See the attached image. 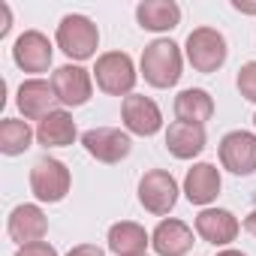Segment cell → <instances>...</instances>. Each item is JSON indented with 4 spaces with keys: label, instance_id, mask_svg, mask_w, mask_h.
Wrapping results in <instances>:
<instances>
[{
    "label": "cell",
    "instance_id": "obj_1",
    "mask_svg": "<svg viewBox=\"0 0 256 256\" xmlns=\"http://www.w3.org/2000/svg\"><path fill=\"white\" fill-rule=\"evenodd\" d=\"M139 70L145 76V82L151 88H175L178 78H181V70H184V54H181V46L172 42V40H154L145 46L142 52V60H139Z\"/></svg>",
    "mask_w": 256,
    "mask_h": 256
},
{
    "label": "cell",
    "instance_id": "obj_2",
    "mask_svg": "<svg viewBox=\"0 0 256 256\" xmlns=\"http://www.w3.org/2000/svg\"><path fill=\"white\" fill-rule=\"evenodd\" d=\"M54 42H58V48H60L70 60L82 64V60L96 58V48H100V30H96V24H94L88 16L70 12V16L60 18L58 34H54Z\"/></svg>",
    "mask_w": 256,
    "mask_h": 256
},
{
    "label": "cell",
    "instance_id": "obj_3",
    "mask_svg": "<svg viewBox=\"0 0 256 256\" xmlns=\"http://www.w3.org/2000/svg\"><path fill=\"white\" fill-rule=\"evenodd\" d=\"M94 82L108 96H130L136 82H139V72H136V64L126 52H106L96 58Z\"/></svg>",
    "mask_w": 256,
    "mask_h": 256
},
{
    "label": "cell",
    "instance_id": "obj_4",
    "mask_svg": "<svg viewBox=\"0 0 256 256\" xmlns=\"http://www.w3.org/2000/svg\"><path fill=\"white\" fill-rule=\"evenodd\" d=\"M184 54L196 72H217L229 58V46L217 28H196L184 42Z\"/></svg>",
    "mask_w": 256,
    "mask_h": 256
},
{
    "label": "cell",
    "instance_id": "obj_5",
    "mask_svg": "<svg viewBox=\"0 0 256 256\" xmlns=\"http://www.w3.org/2000/svg\"><path fill=\"white\" fill-rule=\"evenodd\" d=\"M70 187H72V175H70V169H66L64 160L46 154V157H40L30 166V193L40 202H48V205L64 202L66 193H70Z\"/></svg>",
    "mask_w": 256,
    "mask_h": 256
},
{
    "label": "cell",
    "instance_id": "obj_6",
    "mask_svg": "<svg viewBox=\"0 0 256 256\" xmlns=\"http://www.w3.org/2000/svg\"><path fill=\"white\" fill-rule=\"evenodd\" d=\"M178 181L166 169H148L139 178V202L154 217H166L178 205Z\"/></svg>",
    "mask_w": 256,
    "mask_h": 256
},
{
    "label": "cell",
    "instance_id": "obj_7",
    "mask_svg": "<svg viewBox=\"0 0 256 256\" xmlns=\"http://www.w3.org/2000/svg\"><path fill=\"white\" fill-rule=\"evenodd\" d=\"M82 145L96 163H106V166H114V163L126 160L133 151L130 133L118 130V126H94V130L82 133Z\"/></svg>",
    "mask_w": 256,
    "mask_h": 256
},
{
    "label": "cell",
    "instance_id": "obj_8",
    "mask_svg": "<svg viewBox=\"0 0 256 256\" xmlns=\"http://www.w3.org/2000/svg\"><path fill=\"white\" fill-rule=\"evenodd\" d=\"M48 82L54 88L58 102L66 106V108L84 106L94 96V72H88L82 64H64V66H58Z\"/></svg>",
    "mask_w": 256,
    "mask_h": 256
},
{
    "label": "cell",
    "instance_id": "obj_9",
    "mask_svg": "<svg viewBox=\"0 0 256 256\" xmlns=\"http://www.w3.org/2000/svg\"><path fill=\"white\" fill-rule=\"evenodd\" d=\"M120 118H124L126 133L142 136V139H151V136H157L163 130V112H160V106L151 96H142V94L124 96Z\"/></svg>",
    "mask_w": 256,
    "mask_h": 256
},
{
    "label": "cell",
    "instance_id": "obj_10",
    "mask_svg": "<svg viewBox=\"0 0 256 256\" xmlns=\"http://www.w3.org/2000/svg\"><path fill=\"white\" fill-rule=\"evenodd\" d=\"M220 166L232 175H253L256 172V133H247V130H232L220 139Z\"/></svg>",
    "mask_w": 256,
    "mask_h": 256
},
{
    "label": "cell",
    "instance_id": "obj_11",
    "mask_svg": "<svg viewBox=\"0 0 256 256\" xmlns=\"http://www.w3.org/2000/svg\"><path fill=\"white\" fill-rule=\"evenodd\" d=\"M193 229H196V235L202 241H208L214 247H226V244H232L238 238L241 223L226 208H202L196 214V220H193Z\"/></svg>",
    "mask_w": 256,
    "mask_h": 256
},
{
    "label": "cell",
    "instance_id": "obj_12",
    "mask_svg": "<svg viewBox=\"0 0 256 256\" xmlns=\"http://www.w3.org/2000/svg\"><path fill=\"white\" fill-rule=\"evenodd\" d=\"M6 232L10 238L24 247V244H34V241H42L46 232H48V217L40 205L34 202H24V205H16L6 217Z\"/></svg>",
    "mask_w": 256,
    "mask_h": 256
},
{
    "label": "cell",
    "instance_id": "obj_13",
    "mask_svg": "<svg viewBox=\"0 0 256 256\" xmlns=\"http://www.w3.org/2000/svg\"><path fill=\"white\" fill-rule=\"evenodd\" d=\"M52 58H54V48H52L48 36L40 30H24L12 46V60L24 72H48Z\"/></svg>",
    "mask_w": 256,
    "mask_h": 256
},
{
    "label": "cell",
    "instance_id": "obj_14",
    "mask_svg": "<svg viewBox=\"0 0 256 256\" xmlns=\"http://www.w3.org/2000/svg\"><path fill=\"white\" fill-rule=\"evenodd\" d=\"M16 102H18V112L24 114V120H36V124L42 118H48L52 112H58V106H60L58 96H54L52 82H46V78H28V82H22Z\"/></svg>",
    "mask_w": 256,
    "mask_h": 256
},
{
    "label": "cell",
    "instance_id": "obj_15",
    "mask_svg": "<svg viewBox=\"0 0 256 256\" xmlns=\"http://www.w3.org/2000/svg\"><path fill=\"white\" fill-rule=\"evenodd\" d=\"M220 187H223V178L214 163H196L184 175V196L190 199V205L208 208L220 196Z\"/></svg>",
    "mask_w": 256,
    "mask_h": 256
},
{
    "label": "cell",
    "instance_id": "obj_16",
    "mask_svg": "<svg viewBox=\"0 0 256 256\" xmlns=\"http://www.w3.org/2000/svg\"><path fill=\"white\" fill-rule=\"evenodd\" d=\"M151 247L157 256H184L193 250V229L184 220L166 217L151 232Z\"/></svg>",
    "mask_w": 256,
    "mask_h": 256
},
{
    "label": "cell",
    "instance_id": "obj_17",
    "mask_svg": "<svg viewBox=\"0 0 256 256\" xmlns=\"http://www.w3.org/2000/svg\"><path fill=\"white\" fill-rule=\"evenodd\" d=\"M205 126L199 124H184V120H172L166 130V148L175 160H193L205 151Z\"/></svg>",
    "mask_w": 256,
    "mask_h": 256
},
{
    "label": "cell",
    "instance_id": "obj_18",
    "mask_svg": "<svg viewBox=\"0 0 256 256\" xmlns=\"http://www.w3.org/2000/svg\"><path fill=\"white\" fill-rule=\"evenodd\" d=\"M108 241V250L114 256H145V250L151 247V235L142 223H133V220H120L108 229L106 235Z\"/></svg>",
    "mask_w": 256,
    "mask_h": 256
},
{
    "label": "cell",
    "instance_id": "obj_19",
    "mask_svg": "<svg viewBox=\"0 0 256 256\" xmlns=\"http://www.w3.org/2000/svg\"><path fill=\"white\" fill-rule=\"evenodd\" d=\"M136 22L142 30L166 34L181 24V6L175 0H142L136 6Z\"/></svg>",
    "mask_w": 256,
    "mask_h": 256
},
{
    "label": "cell",
    "instance_id": "obj_20",
    "mask_svg": "<svg viewBox=\"0 0 256 256\" xmlns=\"http://www.w3.org/2000/svg\"><path fill=\"white\" fill-rule=\"evenodd\" d=\"M76 136H78L76 120L66 108H58V112H52L48 118H42L36 124V142L42 148H66V145L76 142Z\"/></svg>",
    "mask_w": 256,
    "mask_h": 256
},
{
    "label": "cell",
    "instance_id": "obj_21",
    "mask_svg": "<svg viewBox=\"0 0 256 256\" xmlns=\"http://www.w3.org/2000/svg\"><path fill=\"white\" fill-rule=\"evenodd\" d=\"M175 118L184 124H199L205 126L214 118V100L202 88H187L175 96Z\"/></svg>",
    "mask_w": 256,
    "mask_h": 256
},
{
    "label": "cell",
    "instance_id": "obj_22",
    "mask_svg": "<svg viewBox=\"0 0 256 256\" xmlns=\"http://www.w3.org/2000/svg\"><path fill=\"white\" fill-rule=\"evenodd\" d=\"M36 139V130H30L28 120H18V118H4L0 120V151L6 157H18L24 154Z\"/></svg>",
    "mask_w": 256,
    "mask_h": 256
},
{
    "label": "cell",
    "instance_id": "obj_23",
    "mask_svg": "<svg viewBox=\"0 0 256 256\" xmlns=\"http://www.w3.org/2000/svg\"><path fill=\"white\" fill-rule=\"evenodd\" d=\"M235 84H238V90H241V96H244V100L256 102V60H247V64L238 70Z\"/></svg>",
    "mask_w": 256,
    "mask_h": 256
},
{
    "label": "cell",
    "instance_id": "obj_24",
    "mask_svg": "<svg viewBox=\"0 0 256 256\" xmlns=\"http://www.w3.org/2000/svg\"><path fill=\"white\" fill-rule=\"evenodd\" d=\"M16 256H58V250H54V244H48V241H34V244L18 247Z\"/></svg>",
    "mask_w": 256,
    "mask_h": 256
},
{
    "label": "cell",
    "instance_id": "obj_25",
    "mask_svg": "<svg viewBox=\"0 0 256 256\" xmlns=\"http://www.w3.org/2000/svg\"><path fill=\"white\" fill-rule=\"evenodd\" d=\"M66 256H106V250L96 247V244H76Z\"/></svg>",
    "mask_w": 256,
    "mask_h": 256
},
{
    "label": "cell",
    "instance_id": "obj_26",
    "mask_svg": "<svg viewBox=\"0 0 256 256\" xmlns=\"http://www.w3.org/2000/svg\"><path fill=\"white\" fill-rule=\"evenodd\" d=\"M0 16H4V22H0V36H6L10 28H12V12H10L6 4H0Z\"/></svg>",
    "mask_w": 256,
    "mask_h": 256
},
{
    "label": "cell",
    "instance_id": "obj_27",
    "mask_svg": "<svg viewBox=\"0 0 256 256\" xmlns=\"http://www.w3.org/2000/svg\"><path fill=\"white\" fill-rule=\"evenodd\" d=\"M232 10H238L244 16H256V4H241V0H232Z\"/></svg>",
    "mask_w": 256,
    "mask_h": 256
},
{
    "label": "cell",
    "instance_id": "obj_28",
    "mask_svg": "<svg viewBox=\"0 0 256 256\" xmlns=\"http://www.w3.org/2000/svg\"><path fill=\"white\" fill-rule=\"evenodd\" d=\"M244 229H247L250 235H256V208H253V211L244 217Z\"/></svg>",
    "mask_w": 256,
    "mask_h": 256
},
{
    "label": "cell",
    "instance_id": "obj_29",
    "mask_svg": "<svg viewBox=\"0 0 256 256\" xmlns=\"http://www.w3.org/2000/svg\"><path fill=\"white\" fill-rule=\"evenodd\" d=\"M217 256H247V253H241V250H235V247H226V250H220Z\"/></svg>",
    "mask_w": 256,
    "mask_h": 256
},
{
    "label": "cell",
    "instance_id": "obj_30",
    "mask_svg": "<svg viewBox=\"0 0 256 256\" xmlns=\"http://www.w3.org/2000/svg\"><path fill=\"white\" fill-rule=\"evenodd\" d=\"M253 126H256V114H253Z\"/></svg>",
    "mask_w": 256,
    "mask_h": 256
}]
</instances>
